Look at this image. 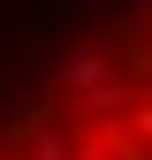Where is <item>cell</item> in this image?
<instances>
[{"mask_svg":"<svg viewBox=\"0 0 152 160\" xmlns=\"http://www.w3.org/2000/svg\"><path fill=\"white\" fill-rule=\"evenodd\" d=\"M0 160H152V0H0Z\"/></svg>","mask_w":152,"mask_h":160,"instance_id":"cell-1","label":"cell"}]
</instances>
